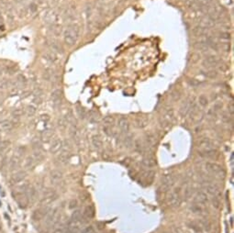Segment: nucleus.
I'll return each instance as SVG.
<instances>
[{"label":"nucleus","instance_id":"a878e982","mask_svg":"<svg viewBox=\"0 0 234 233\" xmlns=\"http://www.w3.org/2000/svg\"><path fill=\"white\" fill-rule=\"evenodd\" d=\"M43 57L46 61L52 62V64H55V62L58 61V58H57L56 54L53 52H46L43 54Z\"/></svg>","mask_w":234,"mask_h":233},{"label":"nucleus","instance_id":"8fccbe9b","mask_svg":"<svg viewBox=\"0 0 234 233\" xmlns=\"http://www.w3.org/2000/svg\"><path fill=\"white\" fill-rule=\"evenodd\" d=\"M103 121H104V123H105L106 125L109 126V125H110V124H112V123L114 122V118H113V117H111V116H106V117L104 118Z\"/></svg>","mask_w":234,"mask_h":233},{"label":"nucleus","instance_id":"69168bd1","mask_svg":"<svg viewBox=\"0 0 234 233\" xmlns=\"http://www.w3.org/2000/svg\"><path fill=\"white\" fill-rule=\"evenodd\" d=\"M2 74H3V71L1 70V69H0V78H1V76H2Z\"/></svg>","mask_w":234,"mask_h":233},{"label":"nucleus","instance_id":"b1692460","mask_svg":"<svg viewBox=\"0 0 234 233\" xmlns=\"http://www.w3.org/2000/svg\"><path fill=\"white\" fill-rule=\"evenodd\" d=\"M14 128V123L10 120H3L0 121V130L8 131Z\"/></svg>","mask_w":234,"mask_h":233},{"label":"nucleus","instance_id":"de8ad7c7","mask_svg":"<svg viewBox=\"0 0 234 233\" xmlns=\"http://www.w3.org/2000/svg\"><path fill=\"white\" fill-rule=\"evenodd\" d=\"M76 111H77V113H78V115H79L80 118H85V110L84 108H82V106H78L77 108H76Z\"/></svg>","mask_w":234,"mask_h":233},{"label":"nucleus","instance_id":"49530a36","mask_svg":"<svg viewBox=\"0 0 234 233\" xmlns=\"http://www.w3.org/2000/svg\"><path fill=\"white\" fill-rule=\"evenodd\" d=\"M188 226H189V228L193 229L195 231H197V232H199V231L201 230V229H200V227H199L198 223H195V222H191V223H188Z\"/></svg>","mask_w":234,"mask_h":233},{"label":"nucleus","instance_id":"393cba45","mask_svg":"<svg viewBox=\"0 0 234 233\" xmlns=\"http://www.w3.org/2000/svg\"><path fill=\"white\" fill-rule=\"evenodd\" d=\"M39 162H38L34 157L31 155V156H29V157H28V159H27V161H26V163H25V168L26 169H28V170H30V169H33L35 166H36V164L37 163Z\"/></svg>","mask_w":234,"mask_h":233},{"label":"nucleus","instance_id":"e433bc0d","mask_svg":"<svg viewBox=\"0 0 234 233\" xmlns=\"http://www.w3.org/2000/svg\"><path fill=\"white\" fill-rule=\"evenodd\" d=\"M132 144H133V141H132V136L131 135H129L125 138L124 140V145L127 147V148H130L132 146Z\"/></svg>","mask_w":234,"mask_h":233},{"label":"nucleus","instance_id":"0e129e2a","mask_svg":"<svg viewBox=\"0 0 234 233\" xmlns=\"http://www.w3.org/2000/svg\"><path fill=\"white\" fill-rule=\"evenodd\" d=\"M0 30H5V27H4V25H2V26H0Z\"/></svg>","mask_w":234,"mask_h":233},{"label":"nucleus","instance_id":"680f3d73","mask_svg":"<svg viewBox=\"0 0 234 233\" xmlns=\"http://www.w3.org/2000/svg\"><path fill=\"white\" fill-rule=\"evenodd\" d=\"M3 17H2V14H1V12H0V25H3Z\"/></svg>","mask_w":234,"mask_h":233},{"label":"nucleus","instance_id":"5fc2aeb1","mask_svg":"<svg viewBox=\"0 0 234 233\" xmlns=\"http://www.w3.org/2000/svg\"><path fill=\"white\" fill-rule=\"evenodd\" d=\"M37 5L35 3H31L29 5V11H30V13L31 14H34L36 13V11H37Z\"/></svg>","mask_w":234,"mask_h":233},{"label":"nucleus","instance_id":"6ab92c4d","mask_svg":"<svg viewBox=\"0 0 234 233\" xmlns=\"http://www.w3.org/2000/svg\"><path fill=\"white\" fill-rule=\"evenodd\" d=\"M214 24H215V20H213L209 16H205V17L201 20L200 26H202V27L205 28V29H207V28H211V27H213V26H214Z\"/></svg>","mask_w":234,"mask_h":233},{"label":"nucleus","instance_id":"f8f14e48","mask_svg":"<svg viewBox=\"0 0 234 233\" xmlns=\"http://www.w3.org/2000/svg\"><path fill=\"white\" fill-rule=\"evenodd\" d=\"M78 222L79 221H75V220L71 219L68 223L67 230L64 233H78L80 230V226Z\"/></svg>","mask_w":234,"mask_h":233},{"label":"nucleus","instance_id":"72a5a7b5","mask_svg":"<svg viewBox=\"0 0 234 233\" xmlns=\"http://www.w3.org/2000/svg\"><path fill=\"white\" fill-rule=\"evenodd\" d=\"M53 133V132L52 129H45L44 131H42V133H41V139L43 141H48L49 139L52 138Z\"/></svg>","mask_w":234,"mask_h":233},{"label":"nucleus","instance_id":"338daca9","mask_svg":"<svg viewBox=\"0 0 234 233\" xmlns=\"http://www.w3.org/2000/svg\"><path fill=\"white\" fill-rule=\"evenodd\" d=\"M1 103H2V99L0 98V105H1Z\"/></svg>","mask_w":234,"mask_h":233},{"label":"nucleus","instance_id":"dca6fc26","mask_svg":"<svg viewBox=\"0 0 234 233\" xmlns=\"http://www.w3.org/2000/svg\"><path fill=\"white\" fill-rule=\"evenodd\" d=\"M201 157L207 159H212L214 157L217 156V152L214 149H209V150H200L198 153Z\"/></svg>","mask_w":234,"mask_h":233},{"label":"nucleus","instance_id":"774afa93","mask_svg":"<svg viewBox=\"0 0 234 233\" xmlns=\"http://www.w3.org/2000/svg\"><path fill=\"white\" fill-rule=\"evenodd\" d=\"M0 141H1V140H0Z\"/></svg>","mask_w":234,"mask_h":233},{"label":"nucleus","instance_id":"f03ea898","mask_svg":"<svg viewBox=\"0 0 234 233\" xmlns=\"http://www.w3.org/2000/svg\"><path fill=\"white\" fill-rule=\"evenodd\" d=\"M168 203L171 206L177 207L182 203V197L180 194V188H175L172 192L168 198Z\"/></svg>","mask_w":234,"mask_h":233},{"label":"nucleus","instance_id":"13d9d810","mask_svg":"<svg viewBox=\"0 0 234 233\" xmlns=\"http://www.w3.org/2000/svg\"><path fill=\"white\" fill-rule=\"evenodd\" d=\"M221 108H222V103H219V102H217L216 104L214 105V109H215V110H219V109H220Z\"/></svg>","mask_w":234,"mask_h":233},{"label":"nucleus","instance_id":"39448f33","mask_svg":"<svg viewBox=\"0 0 234 233\" xmlns=\"http://www.w3.org/2000/svg\"><path fill=\"white\" fill-rule=\"evenodd\" d=\"M206 169L207 170L208 172H210L212 174H218V175H222L224 176L225 175V171L223 170V168L221 167L219 164L216 162H207L206 163Z\"/></svg>","mask_w":234,"mask_h":233},{"label":"nucleus","instance_id":"f704fd0d","mask_svg":"<svg viewBox=\"0 0 234 233\" xmlns=\"http://www.w3.org/2000/svg\"><path fill=\"white\" fill-rule=\"evenodd\" d=\"M198 225H199L200 228H204L206 230H210V223L208 221H207V220H203V219L199 220Z\"/></svg>","mask_w":234,"mask_h":233},{"label":"nucleus","instance_id":"4d7b16f0","mask_svg":"<svg viewBox=\"0 0 234 233\" xmlns=\"http://www.w3.org/2000/svg\"><path fill=\"white\" fill-rule=\"evenodd\" d=\"M76 206H77V201L74 200H74H71L70 203H69V209H74Z\"/></svg>","mask_w":234,"mask_h":233},{"label":"nucleus","instance_id":"f3484780","mask_svg":"<svg viewBox=\"0 0 234 233\" xmlns=\"http://www.w3.org/2000/svg\"><path fill=\"white\" fill-rule=\"evenodd\" d=\"M62 97V90H60V89H55L52 93V96H50V97H52V101L54 105L61 103Z\"/></svg>","mask_w":234,"mask_h":233},{"label":"nucleus","instance_id":"5701e85b","mask_svg":"<svg viewBox=\"0 0 234 233\" xmlns=\"http://www.w3.org/2000/svg\"><path fill=\"white\" fill-rule=\"evenodd\" d=\"M204 188H205L206 191L208 194L211 195V196H214V197H218L219 196V188L216 185H206L204 186Z\"/></svg>","mask_w":234,"mask_h":233},{"label":"nucleus","instance_id":"4c0bfd02","mask_svg":"<svg viewBox=\"0 0 234 233\" xmlns=\"http://www.w3.org/2000/svg\"><path fill=\"white\" fill-rule=\"evenodd\" d=\"M190 209L195 214H200V213L203 212V209H202V207L199 206V204H198V205H193L190 207Z\"/></svg>","mask_w":234,"mask_h":233},{"label":"nucleus","instance_id":"0eeeda50","mask_svg":"<svg viewBox=\"0 0 234 233\" xmlns=\"http://www.w3.org/2000/svg\"><path fill=\"white\" fill-rule=\"evenodd\" d=\"M49 212H50V207H48V206L41 207V209L34 211L33 215H32V219H34L35 221L41 220L45 218V216H47V214Z\"/></svg>","mask_w":234,"mask_h":233},{"label":"nucleus","instance_id":"9b49d317","mask_svg":"<svg viewBox=\"0 0 234 233\" xmlns=\"http://www.w3.org/2000/svg\"><path fill=\"white\" fill-rule=\"evenodd\" d=\"M175 182V177L173 174H164L162 177L163 185L165 188H169L172 186Z\"/></svg>","mask_w":234,"mask_h":233},{"label":"nucleus","instance_id":"2f4dec72","mask_svg":"<svg viewBox=\"0 0 234 233\" xmlns=\"http://www.w3.org/2000/svg\"><path fill=\"white\" fill-rule=\"evenodd\" d=\"M56 218V211H53V212H49L47 214V217L45 218V223L46 225L48 226H50L53 224V222L55 220Z\"/></svg>","mask_w":234,"mask_h":233},{"label":"nucleus","instance_id":"c9c22d12","mask_svg":"<svg viewBox=\"0 0 234 233\" xmlns=\"http://www.w3.org/2000/svg\"><path fill=\"white\" fill-rule=\"evenodd\" d=\"M10 87V80L0 79V89H7Z\"/></svg>","mask_w":234,"mask_h":233},{"label":"nucleus","instance_id":"bf43d9fd","mask_svg":"<svg viewBox=\"0 0 234 233\" xmlns=\"http://www.w3.org/2000/svg\"><path fill=\"white\" fill-rule=\"evenodd\" d=\"M41 119L44 122H48L50 120V117L48 115H43V116H41Z\"/></svg>","mask_w":234,"mask_h":233},{"label":"nucleus","instance_id":"423d86ee","mask_svg":"<svg viewBox=\"0 0 234 233\" xmlns=\"http://www.w3.org/2000/svg\"><path fill=\"white\" fill-rule=\"evenodd\" d=\"M174 118V109L170 108L165 113H164V115L163 117V120L161 122L162 123L161 126H162L163 128L169 127L170 124L172 123Z\"/></svg>","mask_w":234,"mask_h":233},{"label":"nucleus","instance_id":"a211bd4d","mask_svg":"<svg viewBox=\"0 0 234 233\" xmlns=\"http://www.w3.org/2000/svg\"><path fill=\"white\" fill-rule=\"evenodd\" d=\"M195 201L198 204H206V203H207L208 198H207V194L204 193V192H202V191L198 192L197 195H195Z\"/></svg>","mask_w":234,"mask_h":233},{"label":"nucleus","instance_id":"9d476101","mask_svg":"<svg viewBox=\"0 0 234 233\" xmlns=\"http://www.w3.org/2000/svg\"><path fill=\"white\" fill-rule=\"evenodd\" d=\"M44 21H45L46 24L49 25H53L56 20H57V14L53 10H48L45 14H44Z\"/></svg>","mask_w":234,"mask_h":233},{"label":"nucleus","instance_id":"a19ab883","mask_svg":"<svg viewBox=\"0 0 234 233\" xmlns=\"http://www.w3.org/2000/svg\"><path fill=\"white\" fill-rule=\"evenodd\" d=\"M192 193H193V188L190 187V186L186 187L185 189V192H184V197L186 199H188L189 197L192 196Z\"/></svg>","mask_w":234,"mask_h":233},{"label":"nucleus","instance_id":"79ce46f5","mask_svg":"<svg viewBox=\"0 0 234 233\" xmlns=\"http://www.w3.org/2000/svg\"><path fill=\"white\" fill-rule=\"evenodd\" d=\"M146 141H147V142L150 144V145H153V144H154L155 141H156V138H155V136L153 134L150 133L146 137Z\"/></svg>","mask_w":234,"mask_h":233},{"label":"nucleus","instance_id":"4468645a","mask_svg":"<svg viewBox=\"0 0 234 233\" xmlns=\"http://www.w3.org/2000/svg\"><path fill=\"white\" fill-rule=\"evenodd\" d=\"M191 108H192V103L190 101L184 102L180 106V110H179L180 115L182 117H186L187 115V113L190 111Z\"/></svg>","mask_w":234,"mask_h":233},{"label":"nucleus","instance_id":"473e14b6","mask_svg":"<svg viewBox=\"0 0 234 233\" xmlns=\"http://www.w3.org/2000/svg\"><path fill=\"white\" fill-rule=\"evenodd\" d=\"M92 143H93V145L97 149L101 148V146H102V141H101L99 136H94L92 138Z\"/></svg>","mask_w":234,"mask_h":233},{"label":"nucleus","instance_id":"ddd939ff","mask_svg":"<svg viewBox=\"0 0 234 233\" xmlns=\"http://www.w3.org/2000/svg\"><path fill=\"white\" fill-rule=\"evenodd\" d=\"M118 127L122 132H128L130 129V124L128 119L125 118H121L118 121Z\"/></svg>","mask_w":234,"mask_h":233},{"label":"nucleus","instance_id":"3c124183","mask_svg":"<svg viewBox=\"0 0 234 233\" xmlns=\"http://www.w3.org/2000/svg\"><path fill=\"white\" fill-rule=\"evenodd\" d=\"M198 102H199V104H200L201 106H207V97H205V96H201V97L198 98Z\"/></svg>","mask_w":234,"mask_h":233},{"label":"nucleus","instance_id":"7ed1b4c3","mask_svg":"<svg viewBox=\"0 0 234 233\" xmlns=\"http://www.w3.org/2000/svg\"><path fill=\"white\" fill-rule=\"evenodd\" d=\"M56 198H57V194L55 193V191L53 189L48 188V189H46L43 192L42 197L41 199V204L44 205V206H47L52 202H53Z\"/></svg>","mask_w":234,"mask_h":233},{"label":"nucleus","instance_id":"6e6552de","mask_svg":"<svg viewBox=\"0 0 234 233\" xmlns=\"http://www.w3.org/2000/svg\"><path fill=\"white\" fill-rule=\"evenodd\" d=\"M202 64H203L204 67L212 68V67H215L219 64V59L216 57V56H213V55L207 56V57H206L203 60V62H202Z\"/></svg>","mask_w":234,"mask_h":233},{"label":"nucleus","instance_id":"7c9ffc66","mask_svg":"<svg viewBox=\"0 0 234 233\" xmlns=\"http://www.w3.org/2000/svg\"><path fill=\"white\" fill-rule=\"evenodd\" d=\"M193 33L195 36L200 37V36H204L207 33V29L203 28L202 26H198L193 29Z\"/></svg>","mask_w":234,"mask_h":233},{"label":"nucleus","instance_id":"6e6d98bb","mask_svg":"<svg viewBox=\"0 0 234 233\" xmlns=\"http://www.w3.org/2000/svg\"><path fill=\"white\" fill-rule=\"evenodd\" d=\"M219 38H220V39H222V40H229L230 39V33L222 31V32L219 33Z\"/></svg>","mask_w":234,"mask_h":233},{"label":"nucleus","instance_id":"e2e57ef3","mask_svg":"<svg viewBox=\"0 0 234 233\" xmlns=\"http://www.w3.org/2000/svg\"><path fill=\"white\" fill-rule=\"evenodd\" d=\"M174 232L175 233H183V231L179 229V228H177V229H174Z\"/></svg>","mask_w":234,"mask_h":233},{"label":"nucleus","instance_id":"603ef678","mask_svg":"<svg viewBox=\"0 0 234 233\" xmlns=\"http://www.w3.org/2000/svg\"><path fill=\"white\" fill-rule=\"evenodd\" d=\"M24 150H25L24 148H22V147H18V148L16 150V157H18V158H20V157L24 154Z\"/></svg>","mask_w":234,"mask_h":233},{"label":"nucleus","instance_id":"20e7f679","mask_svg":"<svg viewBox=\"0 0 234 233\" xmlns=\"http://www.w3.org/2000/svg\"><path fill=\"white\" fill-rule=\"evenodd\" d=\"M14 198L17 201L18 205L20 206V207H21V209H26L29 204V197H27L26 194L20 191L16 192V194H14Z\"/></svg>","mask_w":234,"mask_h":233},{"label":"nucleus","instance_id":"ea45409f","mask_svg":"<svg viewBox=\"0 0 234 233\" xmlns=\"http://www.w3.org/2000/svg\"><path fill=\"white\" fill-rule=\"evenodd\" d=\"M82 218V213L80 210H76L73 213L72 215V219L73 220H75V221H80V219Z\"/></svg>","mask_w":234,"mask_h":233},{"label":"nucleus","instance_id":"c756f323","mask_svg":"<svg viewBox=\"0 0 234 233\" xmlns=\"http://www.w3.org/2000/svg\"><path fill=\"white\" fill-rule=\"evenodd\" d=\"M62 173L60 172L59 170H53L50 172V179L53 182H58L62 180Z\"/></svg>","mask_w":234,"mask_h":233},{"label":"nucleus","instance_id":"c03bdc74","mask_svg":"<svg viewBox=\"0 0 234 233\" xmlns=\"http://www.w3.org/2000/svg\"><path fill=\"white\" fill-rule=\"evenodd\" d=\"M26 112H27V114L28 116L31 117V116H33L35 113H36V108L33 106H29L27 109H26Z\"/></svg>","mask_w":234,"mask_h":233},{"label":"nucleus","instance_id":"58836bf2","mask_svg":"<svg viewBox=\"0 0 234 233\" xmlns=\"http://www.w3.org/2000/svg\"><path fill=\"white\" fill-rule=\"evenodd\" d=\"M18 165H20V161H18V157H16V158H13L10 162H9V166L11 169H15L17 167H18Z\"/></svg>","mask_w":234,"mask_h":233},{"label":"nucleus","instance_id":"2eb2a0df","mask_svg":"<svg viewBox=\"0 0 234 233\" xmlns=\"http://www.w3.org/2000/svg\"><path fill=\"white\" fill-rule=\"evenodd\" d=\"M142 165L147 168H153L156 165V160L153 156H147L142 159Z\"/></svg>","mask_w":234,"mask_h":233},{"label":"nucleus","instance_id":"f257e3e1","mask_svg":"<svg viewBox=\"0 0 234 233\" xmlns=\"http://www.w3.org/2000/svg\"><path fill=\"white\" fill-rule=\"evenodd\" d=\"M78 36H79L78 27L74 26V25H71V26H69L64 31V42L70 47L74 46L78 39Z\"/></svg>","mask_w":234,"mask_h":233},{"label":"nucleus","instance_id":"cd10ccee","mask_svg":"<svg viewBox=\"0 0 234 233\" xmlns=\"http://www.w3.org/2000/svg\"><path fill=\"white\" fill-rule=\"evenodd\" d=\"M95 216V209H94V206L89 205V206H87L85 210H84V217L88 218V219H90L92 218L93 217Z\"/></svg>","mask_w":234,"mask_h":233},{"label":"nucleus","instance_id":"864d4df0","mask_svg":"<svg viewBox=\"0 0 234 233\" xmlns=\"http://www.w3.org/2000/svg\"><path fill=\"white\" fill-rule=\"evenodd\" d=\"M9 145V141H0V150H3Z\"/></svg>","mask_w":234,"mask_h":233},{"label":"nucleus","instance_id":"4be33fe9","mask_svg":"<svg viewBox=\"0 0 234 233\" xmlns=\"http://www.w3.org/2000/svg\"><path fill=\"white\" fill-rule=\"evenodd\" d=\"M26 173H25L24 171H18L17 172L16 174H14L13 175H12V182H14V183H20L21 181H23L25 178H26Z\"/></svg>","mask_w":234,"mask_h":233},{"label":"nucleus","instance_id":"412c9836","mask_svg":"<svg viewBox=\"0 0 234 233\" xmlns=\"http://www.w3.org/2000/svg\"><path fill=\"white\" fill-rule=\"evenodd\" d=\"M50 48L52 49V52H57V53H64V49H62V45L57 41H50L49 44Z\"/></svg>","mask_w":234,"mask_h":233},{"label":"nucleus","instance_id":"aec40b11","mask_svg":"<svg viewBox=\"0 0 234 233\" xmlns=\"http://www.w3.org/2000/svg\"><path fill=\"white\" fill-rule=\"evenodd\" d=\"M62 141L60 139H55L52 142V145H50V152L53 153H56L62 149Z\"/></svg>","mask_w":234,"mask_h":233},{"label":"nucleus","instance_id":"a18cd8bd","mask_svg":"<svg viewBox=\"0 0 234 233\" xmlns=\"http://www.w3.org/2000/svg\"><path fill=\"white\" fill-rule=\"evenodd\" d=\"M23 110H21V109H15L13 112H12V117L13 118H20L22 115H23Z\"/></svg>","mask_w":234,"mask_h":233},{"label":"nucleus","instance_id":"c85d7f7f","mask_svg":"<svg viewBox=\"0 0 234 233\" xmlns=\"http://www.w3.org/2000/svg\"><path fill=\"white\" fill-rule=\"evenodd\" d=\"M69 159H70V153L68 150H62L58 156V161L61 163H66Z\"/></svg>","mask_w":234,"mask_h":233},{"label":"nucleus","instance_id":"37998d69","mask_svg":"<svg viewBox=\"0 0 234 233\" xmlns=\"http://www.w3.org/2000/svg\"><path fill=\"white\" fill-rule=\"evenodd\" d=\"M204 75H205V76H207V78H215V77H217L218 73L216 71H214V70H210L208 72H206L204 73Z\"/></svg>","mask_w":234,"mask_h":233},{"label":"nucleus","instance_id":"09e8293b","mask_svg":"<svg viewBox=\"0 0 234 233\" xmlns=\"http://www.w3.org/2000/svg\"><path fill=\"white\" fill-rule=\"evenodd\" d=\"M212 203H213V206L215 207V209H219V206H220V201H219V199L217 197H213Z\"/></svg>","mask_w":234,"mask_h":233},{"label":"nucleus","instance_id":"052dcab7","mask_svg":"<svg viewBox=\"0 0 234 233\" xmlns=\"http://www.w3.org/2000/svg\"><path fill=\"white\" fill-rule=\"evenodd\" d=\"M53 233H64V231L62 230V229H57L53 231Z\"/></svg>","mask_w":234,"mask_h":233},{"label":"nucleus","instance_id":"bb28decb","mask_svg":"<svg viewBox=\"0 0 234 233\" xmlns=\"http://www.w3.org/2000/svg\"><path fill=\"white\" fill-rule=\"evenodd\" d=\"M136 124L137 127L140 129H143L148 125V118L146 117H138L136 118Z\"/></svg>","mask_w":234,"mask_h":233},{"label":"nucleus","instance_id":"1a4fd4ad","mask_svg":"<svg viewBox=\"0 0 234 233\" xmlns=\"http://www.w3.org/2000/svg\"><path fill=\"white\" fill-rule=\"evenodd\" d=\"M198 146L201 150H209V149H213L214 144L213 141L208 138H203L201 139L200 141H198Z\"/></svg>","mask_w":234,"mask_h":233}]
</instances>
